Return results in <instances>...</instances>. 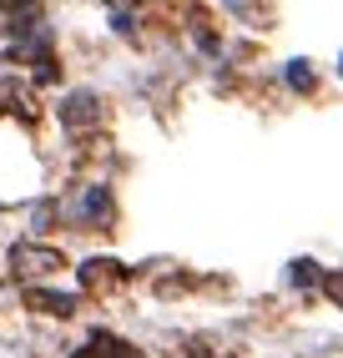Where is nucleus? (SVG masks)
<instances>
[{"label": "nucleus", "instance_id": "1", "mask_svg": "<svg viewBox=\"0 0 343 358\" xmlns=\"http://www.w3.org/2000/svg\"><path fill=\"white\" fill-rule=\"evenodd\" d=\"M10 262H15V273L41 278V273H56L61 268V252H51V248H15Z\"/></svg>", "mask_w": 343, "mask_h": 358}, {"label": "nucleus", "instance_id": "2", "mask_svg": "<svg viewBox=\"0 0 343 358\" xmlns=\"http://www.w3.org/2000/svg\"><path fill=\"white\" fill-rule=\"evenodd\" d=\"M116 278H121L116 262H86V268H81V282H86V288H111Z\"/></svg>", "mask_w": 343, "mask_h": 358}, {"label": "nucleus", "instance_id": "3", "mask_svg": "<svg viewBox=\"0 0 343 358\" xmlns=\"http://www.w3.org/2000/svg\"><path fill=\"white\" fill-rule=\"evenodd\" d=\"M31 303H41V313H71L76 308V298H66V293H31Z\"/></svg>", "mask_w": 343, "mask_h": 358}, {"label": "nucleus", "instance_id": "4", "mask_svg": "<svg viewBox=\"0 0 343 358\" xmlns=\"http://www.w3.org/2000/svg\"><path fill=\"white\" fill-rule=\"evenodd\" d=\"M91 106H96L91 96H71V106L61 111V116H66V127H86V122H91Z\"/></svg>", "mask_w": 343, "mask_h": 358}, {"label": "nucleus", "instance_id": "5", "mask_svg": "<svg viewBox=\"0 0 343 358\" xmlns=\"http://www.w3.org/2000/svg\"><path fill=\"white\" fill-rule=\"evenodd\" d=\"M111 6H127V0H111Z\"/></svg>", "mask_w": 343, "mask_h": 358}]
</instances>
